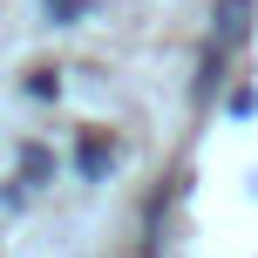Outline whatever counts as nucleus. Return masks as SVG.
Listing matches in <instances>:
<instances>
[{"mask_svg": "<svg viewBox=\"0 0 258 258\" xmlns=\"http://www.w3.org/2000/svg\"><path fill=\"white\" fill-rule=\"evenodd\" d=\"M245 27H251V0H218V34L245 41Z\"/></svg>", "mask_w": 258, "mask_h": 258, "instance_id": "1", "label": "nucleus"}]
</instances>
